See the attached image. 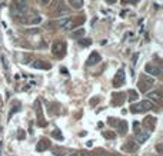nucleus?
<instances>
[{
	"mask_svg": "<svg viewBox=\"0 0 163 156\" xmlns=\"http://www.w3.org/2000/svg\"><path fill=\"white\" fill-rule=\"evenodd\" d=\"M83 34H85V29H79V30L72 32V37H73V39H77V37L83 36Z\"/></svg>",
	"mask_w": 163,
	"mask_h": 156,
	"instance_id": "obj_22",
	"label": "nucleus"
},
{
	"mask_svg": "<svg viewBox=\"0 0 163 156\" xmlns=\"http://www.w3.org/2000/svg\"><path fill=\"white\" fill-rule=\"evenodd\" d=\"M124 100H126L124 93H115L113 98H112V103L115 104V106H122L124 103Z\"/></svg>",
	"mask_w": 163,
	"mask_h": 156,
	"instance_id": "obj_12",
	"label": "nucleus"
},
{
	"mask_svg": "<svg viewBox=\"0 0 163 156\" xmlns=\"http://www.w3.org/2000/svg\"><path fill=\"white\" fill-rule=\"evenodd\" d=\"M103 137H106V139H115L116 137V133L115 132H110V130H106V132H103Z\"/></svg>",
	"mask_w": 163,
	"mask_h": 156,
	"instance_id": "obj_24",
	"label": "nucleus"
},
{
	"mask_svg": "<svg viewBox=\"0 0 163 156\" xmlns=\"http://www.w3.org/2000/svg\"><path fill=\"white\" fill-rule=\"evenodd\" d=\"M79 45L80 46H90L92 40L90 39H82V40H79Z\"/></svg>",
	"mask_w": 163,
	"mask_h": 156,
	"instance_id": "obj_25",
	"label": "nucleus"
},
{
	"mask_svg": "<svg viewBox=\"0 0 163 156\" xmlns=\"http://www.w3.org/2000/svg\"><path fill=\"white\" fill-rule=\"evenodd\" d=\"M52 136H54V137H57V140H63V136H62V133H60L59 130H53Z\"/></svg>",
	"mask_w": 163,
	"mask_h": 156,
	"instance_id": "obj_26",
	"label": "nucleus"
},
{
	"mask_svg": "<svg viewBox=\"0 0 163 156\" xmlns=\"http://www.w3.org/2000/svg\"><path fill=\"white\" fill-rule=\"evenodd\" d=\"M52 53L54 54V56H57V57L63 56V54L66 53L65 43H63V42H60V40H56V42L53 43V46H52Z\"/></svg>",
	"mask_w": 163,
	"mask_h": 156,
	"instance_id": "obj_5",
	"label": "nucleus"
},
{
	"mask_svg": "<svg viewBox=\"0 0 163 156\" xmlns=\"http://www.w3.org/2000/svg\"><path fill=\"white\" fill-rule=\"evenodd\" d=\"M32 66L34 69H37V70H47V69H50L52 65L50 63H47V62H43V60H34L32 63Z\"/></svg>",
	"mask_w": 163,
	"mask_h": 156,
	"instance_id": "obj_10",
	"label": "nucleus"
},
{
	"mask_svg": "<svg viewBox=\"0 0 163 156\" xmlns=\"http://www.w3.org/2000/svg\"><path fill=\"white\" fill-rule=\"evenodd\" d=\"M67 13H69L67 7L63 3H59V6H57V14H67Z\"/></svg>",
	"mask_w": 163,
	"mask_h": 156,
	"instance_id": "obj_21",
	"label": "nucleus"
},
{
	"mask_svg": "<svg viewBox=\"0 0 163 156\" xmlns=\"http://www.w3.org/2000/svg\"><path fill=\"white\" fill-rule=\"evenodd\" d=\"M27 12V1L26 0H13L10 6V13L13 17H23Z\"/></svg>",
	"mask_w": 163,
	"mask_h": 156,
	"instance_id": "obj_1",
	"label": "nucleus"
},
{
	"mask_svg": "<svg viewBox=\"0 0 163 156\" xmlns=\"http://www.w3.org/2000/svg\"><path fill=\"white\" fill-rule=\"evenodd\" d=\"M147 95V98H149V100H152V102H160L162 100V93L160 92H149V93H146Z\"/></svg>",
	"mask_w": 163,
	"mask_h": 156,
	"instance_id": "obj_16",
	"label": "nucleus"
},
{
	"mask_svg": "<svg viewBox=\"0 0 163 156\" xmlns=\"http://www.w3.org/2000/svg\"><path fill=\"white\" fill-rule=\"evenodd\" d=\"M69 22V19H60L57 22H53L50 23V27H65V25Z\"/></svg>",
	"mask_w": 163,
	"mask_h": 156,
	"instance_id": "obj_18",
	"label": "nucleus"
},
{
	"mask_svg": "<svg viewBox=\"0 0 163 156\" xmlns=\"http://www.w3.org/2000/svg\"><path fill=\"white\" fill-rule=\"evenodd\" d=\"M122 150L127 152V153H135V152L139 150V143H137L136 140H133V139H129V140L122 146Z\"/></svg>",
	"mask_w": 163,
	"mask_h": 156,
	"instance_id": "obj_6",
	"label": "nucleus"
},
{
	"mask_svg": "<svg viewBox=\"0 0 163 156\" xmlns=\"http://www.w3.org/2000/svg\"><path fill=\"white\" fill-rule=\"evenodd\" d=\"M135 136L137 143H146L149 139V132H144L143 128H139V123L135 122Z\"/></svg>",
	"mask_w": 163,
	"mask_h": 156,
	"instance_id": "obj_4",
	"label": "nucleus"
},
{
	"mask_svg": "<svg viewBox=\"0 0 163 156\" xmlns=\"http://www.w3.org/2000/svg\"><path fill=\"white\" fill-rule=\"evenodd\" d=\"M144 70H146L147 75H152V76H159V75H160V67H157V66H155V65H150V63L146 65Z\"/></svg>",
	"mask_w": 163,
	"mask_h": 156,
	"instance_id": "obj_13",
	"label": "nucleus"
},
{
	"mask_svg": "<svg viewBox=\"0 0 163 156\" xmlns=\"http://www.w3.org/2000/svg\"><path fill=\"white\" fill-rule=\"evenodd\" d=\"M124 80H126V75H124V70L120 69L118 70L116 76H115V80H113V86L115 87H120V86L124 85Z\"/></svg>",
	"mask_w": 163,
	"mask_h": 156,
	"instance_id": "obj_7",
	"label": "nucleus"
},
{
	"mask_svg": "<svg viewBox=\"0 0 163 156\" xmlns=\"http://www.w3.org/2000/svg\"><path fill=\"white\" fill-rule=\"evenodd\" d=\"M49 1H50V0H42V3H45V4L46 3H49Z\"/></svg>",
	"mask_w": 163,
	"mask_h": 156,
	"instance_id": "obj_32",
	"label": "nucleus"
},
{
	"mask_svg": "<svg viewBox=\"0 0 163 156\" xmlns=\"http://www.w3.org/2000/svg\"><path fill=\"white\" fill-rule=\"evenodd\" d=\"M137 1H139V0H123V3H132V4H135Z\"/></svg>",
	"mask_w": 163,
	"mask_h": 156,
	"instance_id": "obj_29",
	"label": "nucleus"
},
{
	"mask_svg": "<svg viewBox=\"0 0 163 156\" xmlns=\"http://www.w3.org/2000/svg\"><path fill=\"white\" fill-rule=\"evenodd\" d=\"M137 98H139V95L136 93V90H130V92H129V96H127L129 102H135V100H137Z\"/></svg>",
	"mask_w": 163,
	"mask_h": 156,
	"instance_id": "obj_23",
	"label": "nucleus"
},
{
	"mask_svg": "<svg viewBox=\"0 0 163 156\" xmlns=\"http://www.w3.org/2000/svg\"><path fill=\"white\" fill-rule=\"evenodd\" d=\"M49 146H50V140L46 139V137H42L37 142V145H36V150L37 152H45V150L49 149Z\"/></svg>",
	"mask_w": 163,
	"mask_h": 156,
	"instance_id": "obj_9",
	"label": "nucleus"
},
{
	"mask_svg": "<svg viewBox=\"0 0 163 156\" xmlns=\"http://www.w3.org/2000/svg\"><path fill=\"white\" fill-rule=\"evenodd\" d=\"M104 1H106V3H109V4H113V3H116L118 0H104Z\"/></svg>",
	"mask_w": 163,
	"mask_h": 156,
	"instance_id": "obj_31",
	"label": "nucleus"
},
{
	"mask_svg": "<svg viewBox=\"0 0 163 156\" xmlns=\"http://www.w3.org/2000/svg\"><path fill=\"white\" fill-rule=\"evenodd\" d=\"M40 20H42L40 14L39 13H34L32 17L29 19V23H30V25H37V23H40Z\"/></svg>",
	"mask_w": 163,
	"mask_h": 156,
	"instance_id": "obj_20",
	"label": "nucleus"
},
{
	"mask_svg": "<svg viewBox=\"0 0 163 156\" xmlns=\"http://www.w3.org/2000/svg\"><path fill=\"white\" fill-rule=\"evenodd\" d=\"M1 65H3V67H4V72H6V75L9 76V70H10V66H9V60H7V57L4 56V54H1Z\"/></svg>",
	"mask_w": 163,
	"mask_h": 156,
	"instance_id": "obj_19",
	"label": "nucleus"
},
{
	"mask_svg": "<svg viewBox=\"0 0 163 156\" xmlns=\"http://www.w3.org/2000/svg\"><path fill=\"white\" fill-rule=\"evenodd\" d=\"M155 85V79L152 78V76H147V75H142L140 79H139V83H137V87H139V90L140 92H147L152 87V86Z\"/></svg>",
	"mask_w": 163,
	"mask_h": 156,
	"instance_id": "obj_2",
	"label": "nucleus"
},
{
	"mask_svg": "<svg viewBox=\"0 0 163 156\" xmlns=\"http://www.w3.org/2000/svg\"><path fill=\"white\" fill-rule=\"evenodd\" d=\"M155 125H156V119L152 116H147L143 119V123H142V128L147 130V132H153L155 130Z\"/></svg>",
	"mask_w": 163,
	"mask_h": 156,
	"instance_id": "obj_8",
	"label": "nucleus"
},
{
	"mask_svg": "<svg viewBox=\"0 0 163 156\" xmlns=\"http://www.w3.org/2000/svg\"><path fill=\"white\" fill-rule=\"evenodd\" d=\"M25 135H26V133H25V130L23 129L17 130V139H19V140H23V139H25Z\"/></svg>",
	"mask_w": 163,
	"mask_h": 156,
	"instance_id": "obj_27",
	"label": "nucleus"
},
{
	"mask_svg": "<svg viewBox=\"0 0 163 156\" xmlns=\"http://www.w3.org/2000/svg\"><path fill=\"white\" fill-rule=\"evenodd\" d=\"M153 107V102L152 100H142L139 103H135L130 106V110L133 113H143V112H147Z\"/></svg>",
	"mask_w": 163,
	"mask_h": 156,
	"instance_id": "obj_3",
	"label": "nucleus"
},
{
	"mask_svg": "<svg viewBox=\"0 0 163 156\" xmlns=\"http://www.w3.org/2000/svg\"><path fill=\"white\" fill-rule=\"evenodd\" d=\"M83 0H69V4L73 7V9H82L83 7Z\"/></svg>",
	"mask_w": 163,
	"mask_h": 156,
	"instance_id": "obj_17",
	"label": "nucleus"
},
{
	"mask_svg": "<svg viewBox=\"0 0 163 156\" xmlns=\"http://www.w3.org/2000/svg\"><path fill=\"white\" fill-rule=\"evenodd\" d=\"M36 110H37V126L45 128V126H46V120L43 119V113H42V104H40V102H36Z\"/></svg>",
	"mask_w": 163,
	"mask_h": 156,
	"instance_id": "obj_11",
	"label": "nucleus"
},
{
	"mask_svg": "<svg viewBox=\"0 0 163 156\" xmlns=\"http://www.w3.org/2000/svg\"><path fill=\"white\" fill-rule=\"evenodd\" d=\"M99 62H100V54H99L98 52H93V53H90V56H89V59H87L86 65L93 66V65H98Z\"/></svg>",
	"mask_w": 163,
	"mask_h": 156,
	"instance_id": "obj_14",
	"label": "nucleus"
},
{
	"mask_svg": "<svg viewBox=\"0 0 163 156\" xmlns=\"http://www.w3.org/2000/svg\"><path fill=\"white\" fill-rule=\"evenodd\" d=\"M80 156H95V155L90 153V152H86L85 150V152H80Z\"/></svg>",
	"mask_w": 163,
	"mask_h": 156,
	"instance_id": "obj_28",
	"label": "nucleus"
},
{
	"mask_svg": "<svg viewBox=\"0 0 163 156\" xmlns=\"http://www.w3.org/2000/svg\"><path fill=\"white\" fill-rule=\"evenodd\" d=\"M156 149H157V152H159V153H162V152H163V150H162V145H157Z\"/></svg>",
	"mask_w": 163,
	"mask_h": 156,
	"instance_id": "obj_30",
	"label": "nucleus"
},
{
	"mask_svg": "<svg viewBox=\"0 0 163 156\" xmlns=\"http://www.w3.org/2000/svg\"><path fill=\"white\" fill-rule=\"evenodd\" d=\"M127 129H129V128H127V122H126V120H119L118 122V133L119 135H122V136L126 135V133H127Z\"/></svg>",
	"mask_w": 163,
	"mask_h": 156,
	"instance_id": "obj_15",
	"label": "nucleus"
}]
</instances>
